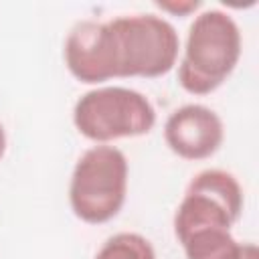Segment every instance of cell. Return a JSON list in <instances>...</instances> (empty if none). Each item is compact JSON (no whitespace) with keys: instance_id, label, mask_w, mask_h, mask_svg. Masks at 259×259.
Wrapping results in <instances>:
<instances>
[{"instance_id":"cell-1","label":"cell","mask_w":259,"mask_h":259,"mask_svg":"<svg viewBox=\"0 0 259 259\" xmlns=\"http://www.w3.org/2000/svg\"><path fill=\"white\" fill-rule=\"evenodd\" d=\"M241 53V30L229 12L208 8L196 14L178 61L180 87L190 95L217 91L235 71Z\"/></svg>"},{"instance_id":"cell-2","label":"cell","mask_w":259,"mask_h":259,"mask_svg":"<svg viewBox=\"0 0 259 259\" xmlns=\"http://www.w3.org/2000/svg\"><path fill=\"white\" fill-rule=\"evenodd\" d=\"M130 166L125 154L111 144H95L73 166L69 204L87 225H103L119 214L127 196Z\"/></svg>"},{"instance_id":"cell-3","label":"cell","mask_w":259,"mask_h":259,"mask_svg":"<svg viewBox=\"0 0 259 259\" xmlns=\"http://www.w3.org/2000/svg\"><path fill=\"white\" fill-rule=\"evenodd\" d=\"M73 123L83 138L95 144H111L150 134L156 125V109L136 89L103 85L83 93L75 101Z\"/></svg>"},{"instance_id":"cell-4","label":"cell","mask_w":259,"mask_h":259,"mask_svg":"<svg viewBox=\"0 0 259 259\" xmlns=\"http://www.w3.org/2000/svg\"><path fill=\"white\" fill-rule=\"evenodd\" d=\"M117 49V79H156L178 63L180 36L158 14H123L109 20Z\"/></svg>"},{"instance_id":"cell-5","label":"cell","mask_w":259,"mask_h":259,"mask_svg":"<svg viewBox=\"0 0 259 259\" xmlns=\"http://www.w3.org/2000/svg\"><path fill=\"white\" fill-rule=\"evenodd\" d=\"M243 212V188L239 180L221 168L200 170L186 186L174 212V235L184 239L204 227L231 229Z\"/></svg>"},{"instance_id":"cell-6","label":"cell","mask_w":259,"mask_h":259,"mask_svg":"<svg viewBox=\"0 0 259 259\" xmlns=\"http://www.w3.org/2000/svg\"><path fill=\"white\" fill-rule=\"evenodd\" d=\"M63 59L79 83L101 85L117 79V49L109 20L77 22L65 38Z\"/></svg>"},{"instance_id":"cell-7","label":"cell","mask_w":259,"mask_h":259,"mask_svg":"<svg viewBox=\"0 0 259 259\" xmlns=\"http://www.w3.org/2000/svg\"><path fill=\"white\" fill-rule=\"evenodd\" d=\"M223 140V119L202 103H186L174 109L164 123V142L182 160H206L219 152Z\"/></svg>"},{"instance_id":"cell-8","label":"cell","mask_w":259,"mask_h":259,"mask_svg":"<svg viewBox=\"0 0 259 259\" xmlns=\"http://www.w3.org/2000/svg\"><path fill=\"white\" fill-rule=\"evenodd\" d=\"M184 249L186 259H239L241 245L231 229L204 227L188 233L178 241Z\"/></svg>"},{"instance_id":"cell-9","label":"cell","mask_w":259,"mask_h":259,"mask_svg":"<svg viewBox=\"0 0 259 259\" xmlns=\"http://www.w3.org/2000/svg\"><path fill=\"white\" fill-rule=\"evenodd\" d=\"M93 259H156V251L140 233H115L99 247Z\"/></svg>"},{"instance_id":"cell-10","label":"cell","mask_w":259,"mask_h":259,"mask_svg":"<svg viewBox=\"0 0 259 259\" xmlns=\"http://www.w3.org/2000/svg\"><path fill=\"white\" fill-rule=\"evenodd\" d=\"M156 6H158L162 12H168V14H172V16L184 18V16L194 14V12L202 6V2H200V0H168V2H156Z\"/></svg>"},{"instance_id":"cell-11","label":"cell","mask_w":259,"mask_h":259,"mask_svg":"<svg viewBox=\"0 0 259 259\" xmlns=\"http://www.w3.org/2000/svg\"><path fill=\"white\" fill-rule=\"evenodd\" d=\"M239 259H259L257 245H255V243H243V245H241Z\"/></svg>"},{"instance_id":"cell-12","label":"cell","mask_w":259,"mask_h":259,"mask_svg":"<svg viewBox=\"0 0 259 259\" xmlns=\"http://www.w3.org/2000/svg\"><path fill=\"white\" fill-rule=\"evenodd\" d=\"M4 152H6V130H4V125L0 123V160H2Z\"/></svg>"}]
</instances>
